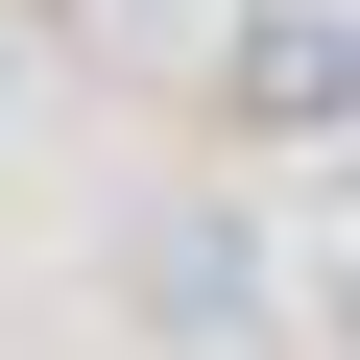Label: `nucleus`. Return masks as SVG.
Masks as SVG:
<instances>
[{
    "label": "nucleus",
    "instance_id": "obj_1",
    "mask_svg": "<svg viewBox=\"0 0 360 360\" xmlns=\"http://www.w3.org/2000/svg\"><path fill=\"white\" fill-rule=\"evenodd\" d=\"M120 312H144L168 360H240V336H264V217H240V193H144V217H120Z\"/></svg>",
    "mask_w": 360,
    "mask_h": 360
},
{
    "label": "nucleus",
    "instance_id": "obj_3",
    "mask_svg": "<svg viewBox=\"0 0 360 360\" xmlns=\"http://www.w3.org/2000/svg\"><path fill=\"white\" fill-rule=\"evenodd\" d=\"M336 360H360V264H336Z\"/></svg>",
    "mask_w": 360,
    "mask_h": 360
},
{
    "label": "nucleus",
    "instance_id": "obj_2",
    "mask_svg": "<svg viewBox=\"0 0 360 360\" xmlns=\"http://www.w3.org/2000/svg\"><path fill=\"white\" fill-rule=\"evenodd\" d=\"M217 96L240 120H360V0H264V25L217 49Z\"/></svg>",
    "mask_w": 360,
    "mask_h": 360
},
{
    "label": "nucleus",
    "instance_id": "obj_4",
    "mask_svg": "<svg viewBox=\"0 0 360 360\" xmlns=\"http://www.w3.org/2000/svg\"><path fill=\"white\" fill-rule=\"evenodd\" d=\"M0 96H25V25H0Z\"/></svg>",
    "mask_w": 360,
    "mask_h": 360
}]
</instances>
